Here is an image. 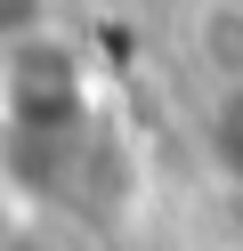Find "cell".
<instances>
[{
  "mask_svg": "<svg viewBox=\"0 0 243 251\" xmlns=\"http://www.w3.org/2000/svg\"><path fill=\"white\" fill-rule=\"evenodd\" d=\"M203 154H211V170H219L227 186H243V73L211 98V114H203Z\"/></svg>",
  "mask_w": 243,
  "mask_h": 251,
  "instance_id": "7a4b0ae2",
  "label": "cell"
},
{
  "mask_svg": "<svg viewBox=\"0 0 243 251\" xmlns=\"http://www.w3.org/2000/svg\"><path fill=\"white\" fill-rule=\"evenodd\" d=\"M97 138V89L89 65L49 25H8L0 33V146L8 170L32 186H65L89 162Z\"/></svg>",
  "mask_w": 243,
  "mask_h": 251,
  "instance_id": "6da1fadb",
  "label": "cell"
}]
</instances>
